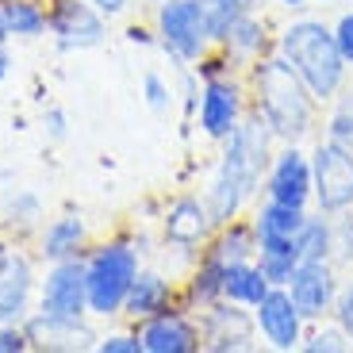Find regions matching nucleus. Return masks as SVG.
Listing matches in <instances>:
<instances>
[{
	"mask_svg": "<svg viewBox=\"0 0 353 353\" xmlns=\"http://www.w3.org/2000/svg\"><path fill=\"white\" fill-rule=\"evenodd\" d=\"M223 154L215 161L212 176H208V188H203V200L212 208L215 223H230L239 219L246 208H254L257 196H261V181L265 169L273 161V150L281 146L276 134L265 127L261 115L246 112L234 134L227 142H219Z\"/></svg>",
	"mask_w": 353,
	"mask_h": 353,
	"instance_id": "1",
	"label": "nucleus"
},
{
	"mask_svg": "<svg viewBox=\"0 0 353 353\" xmlns=\"http://www.w3.org/2000/svg\"><path fill=\"white\" fill-rule=\"evenodd\" d=\"M246 92H250V112L261 115L265 127L276 134V142H307L319 131V104L311 88L296 77L281 54H265L246 65Z\"/></svg>",
	"mask_w": 353,
	"mask_h": 353,
	"instance_id": "2",
	"label": "nucleus"
},
{
	"mask_svg": "<svg viewBox=\"0 0 353 353\" xmlns=\"http://www.w3.org/2000/svg\"><path fill=\"white\" fill-rule=\"evenodd\" d=\"M276 54L296 70V77L311 88V97L327 108L330 100L350 85V65H345L342 50L334 43V31H330L327 19L315 16H296L276 31Z\"/></svg>",
	"mask_w": 353,
	"mask_h": 353,
	"instance_id": "3",
	"label": "nucleus"
},
{
	"mask_svg": "<svg viewBox=\"0 0 353 353\" xmlns=\"http://www.w3.org/2000/svg\"><path fill=\"white\" fill-rule=\"evenodd\" d=\"M142 269V250L134 239H104L88 246L85 254V288H88V315L92 319H119L131 281Z\"/></svg>",
	"mask_w": 353,
	"mask_h": 353,
	"instance_id": "4",
	"label": "nucleus"
},
{
	"mask_svg": "<svg viewBox=\"0 0 353 353\" xmlns=\"http://www.w3.org/2000/svg\"><path fill=\"white\" fill-rule=\"evenodd\" d=\"M154 43L181 70L200 65L215 50L212 19H208L200 0H161V4H154Z\"/></svg>",
	"mask_w": 353,
	"mask_h": 353,
	"instance_id": "5",
	"label": "nucleus"
},
{
	"mask_svg": "<svg viewBox=\"0 0 353 353\" xmlns=\"http://www.w3.org/2000/svg\"><path fill=\"white\" fill-rule=\"evenodd\" d=\"M250 112V92L242 73H223V77H200V97H196V127L208 142H227L234 127Z\"/></svg>",
	"mask_w": 353,
	"mask_h": 353,
	"instance_id": "6",
	"label": "nucleus"
},
{
	"mask_svg": "<svg viewBox=\"0 0 353 353\" xmlns=\"http://www.w3.org/2000/svg\"><path fill=\"white\" fill-rule=\"evenodd\" d=\"M311 208L323 215L353 212V146H342L334 139H319L311 146Z\"/></svg>",
	"mask_w": 353,
	"mask_h": 353,
	"instance_id": "7",
	"label": "nucleus"
},
{
	"mask_svg": "<svg viewBox=\"0 0 353 353\" xmlns=\"http://www.w3.org/2000/svg\"><path fill=\"white\" fill-rule=\"evenodd\" d=\"M311 192H315L311 150H303V142H281L265 169L261 196L276 203H292V208H311Z\"/></svg>",
	"mask_w": 353,
	"mask_h": 353,
	"instance_id": "8",
	"label": "nucleus"
},
{
	"mask_svg": "<svg viewBox=\"0 0 353 353\" xmlns=\"http://www.w3.org/2000/svg\"><path fill=\"white\" fill-rule=\"evenodd\" d=\"M196 319H200V350L208 353H246L257 350V342H261L254 311L230 300H219L212 307L196 311Z\"/></svg>",
	"mask_w": 353,
	"mask_h": 353,
	"instance_id": "9",
	"label": "nucleus"
},
{
	"mask_svg": "<svg viewBox=\"0 0 353 353\" xmlns=\"http://www.w3.org/2000/svg\"><path fill=\"white\" fill-rule=\"evenodd\" d=\"M50 8V39L62 54L73 50H92L108 39V16L100 8H92L88 0H46Z\"/></svg>",
	"mask_w": 353,
	"mask_h": 353,
	"instance_id": "10",
	"label": "nucleus"
},
{
	"mask_svg": "<svg viewBox=\"0 0 353 353\" xmlns=\"http://www.w3.org/2000/svg\"><path fill=\"white\" fill-rule=\"evenodd\" d=\"M215 227H219V223H215L208 200L185 192V196H176L165 208V215H161V242H165V250L203 254V246H208V239L215 234Z\"/></svg>",
	"mask_w": 353,
	"mask_h": 353,
	"instance_id": "11",
	"label": "nucleus"
},
{
	"mask_svg": "<svg viewBox=\"0 0 353 353\" xmlns=\"http://www.w3.org/2000/svg\"><path fill=\"white\" fill-rule=\"evenodd\" d=\"M254 323H257V338L261 345L269 350H300L303 334H307V319L303 311L296 307V300L288 296L284 284H273V288L265 292V300L254 307Z\"/></svg>",
	"mask_w": 353,
	"mask_h": 353,
	"instance_id": "12",
	"label": "nucleus"
},
{
	"mask_svg": "<svg viewBox=\"0 0 353 353\" xmlns=\"http://www.w3.org/2000/svg\"><path fill=\"white\" fill-rule=\"evenodd\" d=\"M39 300L35 261L19 246H0V323H23Z\"/></svg>",
	"mask_w": 353,
	"mask_h": 353,
	"instance_id": "13",
	"label": "nucleus"
},
{
	"mask_svg": "<svg viewBox=\"0 0 353 353\" xmlns=\"http://www.w3.org/2000/svg\"><path fill=\"white\" fill-rule=\"evenodd\" d=\"M39 311L50 315H88V288H85V257L46 261V273L39 276Z\"/></svg>",
	"mask_w": 353,
	"mask_h": 353,
	"instance_id": "14",
	"label": "nucleus"
},
{
	"mask_svg": "<svg viewBox=\"0 0 353 353\" xmlns=\"http://www.w3.org/2000/svg\"><path fill=\"white\" fill-rule=\"evenodd\" d=\"M284 288L296 300V307L303 311V319L319 323V319H330V311H334L338 288H342V269L334 261H300Z\"/></svg>",
	"mask_w": 353,
	"mask_h": 353,
	"instance_id": "15",
	"label": "nucleus"
},
{
	"mask_svg": "<svg viewBox=\"0 0 353 353\" xmlns=\"http://www.w3.org/2000/svg\"><path fill=\"white\" fill-rule=\"evenodd\" d=\"M142 353H196L200 350V319L185 303L134 323Z\"/></svg>",
	"mask_w": 353,
	"mask_h": 353,
	"instance_id": "16",
	"label": "nucleus"
},
{
	"mask_svg": "<svg viewBox=\"0 0 353 353\" xmlns=\"http://www.w3.org/2000/svg\"><path fill=\"white\" fill-rule=\"evenodd\" d=\"M23 330L31 338V350H97V330L88 327V315H50L31 311L23 319Z\"/></svg>",
	"mask_w": 353,
	"mask_h": 353,
	"instance_id": "17",
	"label": "nucleus"
},
{
	"mask_svg": "<svg viewBox=\"0 0 353 353\" xmlns=\"http://www.w3.org/2000/svg\"><path fill=\"white\" fill-rule=\"evenodd\" d=\"M176 303H181V281L173 273H165V269H146L142 265L123 300V319L142 323V319L161 315V311L176 307Z\"/></svg>",
	"mask_w": 353,
	"mask_h": 353,
	"instance_id": "18",
	"label": "nucleus"
},
{
	"mask_svg": "<svg viewBox=\"0 0 353 353\" xmlns=\"http://www.w3.org/2000/svg\"><path fill=\"white\" fill-rule=\"evenodd\" d=\"M92 246V230L77 212H65L58 219L39 227V257L43 261H65V257H85Z\"/></svg>",
	"mask_w": 353,
	"mask_h": 353,
	"instance_id": "19",
	"label": "nucleus"
},
{
	"mask_svg": "<svg viewBox=\"0 0 353 353\" xmlns=\"http://www.w3.org/2000/svg\"><path fill=\"white\" fill-rule=\"evenodd\" d=\"M215 46H219L234 65L246 70L250 62H257V58H265V54H273L276 39L269 35V27H265V19L257 16V12H242V16L227 27V35H223Z\"/></svg>",
	"mask_w": 353,
	"mask_h": 353,
	"instance_id": "20",
	"label": "nucleus"
},
{
	"mask_svg": "<svg viewBox=\"0 0 353 353\" xmlns=\"http://www.w3.org/2000/svg\"><path fill=\"white\" fill-rule=\"evenodd\" d=\"M223 281H227V265L212 254H200L188 269V276L181 281V303L188 311H203L223 300Z\"/></svg>",
	"mask_w": 353,
	"mask_h": 353,
	"instance_id": "21",
	"label": "nucleus"
},
{
	"mask_svg": "<svg viewBox=\"0 0 353 353\" xmlns=\"http://www.w3.org/2000/svg\"><path fill=\"white\" fill-rule=\"evenodd\" d=\"M203 254L219 257L223 265H234V261H254L257 257V230L250 219H230V223H219L215 234L208 239Z\"/></svg>",
	"mask_w": 353,
	"mask_h": 353,
	"instance_id": "22",
	"label": "nucleus"
},
{
	"mask_svg": "<svg viewBox=\"0 0 353 353\" xmlns=\"http://www.w3.org/2000/svg\"><path fill=\"white\" fill-rule=\"evenodd\" d=\"M0 19H4L8 39H23V43L46 39V31H50L46 0H0Z\"/></svg>",
	"mask_w": 353,
	"mask_h": 353,
	"instance_id": "23",
	"label": "nucleus"
},
{
	"mask_svg": "<svg viewBox=\"0 0 353 353\" xmlns=\"http://www.w3.org/2000/svg\"><path fill=\"white\" fill-rule=\"evenodd\" d=\"M254 261L261 265L269 284H288L296 265H300V246H296V239H284V234H257Z\"/></svg>",
	"mask_w": 353,
	"mask_h": 353,
	"instance_id": "24",
	"label": "nucleus"
},
{
	"mask_svg": "<svg viewBox=\"0 0 353 353\" xmlns=\"http://www.w3.org/2000/svg\"><path fill=\"white\" fill-rule=\"evenodd\" d=\"M273 288L269 276L261 273V265L257 261H234L227 265V281H223V300L239 303V307H250L254 311L257 303L265 300V292Z\"/></svg>",
	"mask_w": 353,
	"mask_h": 353,
	"instance_id": "25",
	"label": "nucleus"
},
{
	"mask_svg": "<svg viewBox=\"0 0 353 353\" xmlns=\"http://www.w3.org/2000/svg\"><path fill=\"white\" fill-rule=\"evenodd\" d=\"M300 246V261H334V219L311 208L307 223L296 234Z\"/></svg>",
	"mask_w": 353,
	"mask_h": 353,
	"instance_id": "26",
	"label": "nucleus"
},
{
	"mask_svg": "<svg viewBox=\"0 0 353 353\" xmlns=\"http://www.w3.org/2000/svg\"><path fill=\"white\" fill-rule=\"evenodd\" d=\"M0 219H4V230H39L43 223V203H39L35 192H27V188H8L4 192V203H0Z\"/></svg>",
	"mask_w": 353,
	"mask_h": 353,
	"instance_id": "27",
	"label": "nucleus"
},
{
	"mask_svg": "<svg viewBox=\"0 0 353 353\" xmlns=\"http://www.w3.org/2000/svg\"><path fill=\"white\" fill-rule=\"evenodd\" d=\"M300 350L303 353H345V350H353V342L345 338V330L338 327L334 319H319V323H307V334H303V342H300Z\"/></svg>",
	"mask_w": 353,
	"mask_h": 353,
	"instance_id": "28",
	"label": "nucleus"
},
{
	"mask_svg": "<svg viewBox=\"0 0 353 353\" xmlns=\"http://www.w3.org/2000/svg\"><path fill=\"white\" fill-rule=\"evenodd\" d=\"M327 139L342 142V146H353V88L345 85L334 100L327 104Z\"/></svg>",
	"mask_w": 353,
	"mask_h": 353,
	"instance_id": "29",
	"label": "nucleus"
},
{
	"mask_svg": "<svg viewBox=\"0 0 353 353\" xmlns=\"http://www.w3.org/2000/svg\"><path fill=\"white\" fill-rule=\"evenodd\" d=\"M200 4H203V12H208V19H212V35H215V43H219V39L227 35V27L234 23L242 12H257V8H265L269 0H200Z\"/></svg>",
	"mask_w": 353,
	"mask_h": 353,
	"instance_id": "30",
	"label": "nucleus"
},
{
	"mask_svg": "<svg viewBox=\"0 0 353 353\" xmlns=\"http://www.w3.org/2000/svg\"><path fill=\"white\" fill-rule=\"evenodd\" d=\"M173 85H169L165 77H161V73H142V100H146V108H150V112H158V115H165L169 108H173Z\"/></svg>",
	"mask_w": 353,
	"mask_h": 353,
	"instance_id": "31",
	"label": "nucleus"
},
{
	"mask_svg": "<svg viewBox=\"0 0 353 353\" xmlns=\"http://www.w3.org/2000/svg\"><path fill=\"white\" fill-rule=\"evenodd\" d=\"M334 265L353 273V212L334 215Z\"/></svg>",
	"mask_w": 353,
	"mask_h": 353,
	"instance_id": "32",
	"label": "nucleus"
},
{
	"mask_svg": "<svg viewBox=\"0 0 353 353\" xmlns=\"http://www.w3.org/2000/svg\"><path fill=\"white\" fill-rule=\"evenodd\" d=\"M338 327L345 330V338L353 342V273L342 276V288H338V300H334V311H330Z\"/></svg>",
	"mask_w": 353,
	"mask_h": 353,
	"instance_id": "33",
	"label": "nucleus"
},
{
	"mask_svg": "<svg viewBox=\"0 0 353 353\" xmlns=\"http://www.w3.org/2000/svg\"><path fill=\"white\" fill-rule=\"evenodd\" d=\"M100 353H142L139 330H108V334L97 338Z\"/></svg>",
	"mask_w": 353,
	"mask_h": 353,
	"instance_id": "34",
	"label": "nucleus"
},
{
	"mask_svg": "<svg viewBox=\"0 0 353 353\" xmlns=\"http://www.w3.org/2000/svg\"><path fill=\"white\" fill-rule=\"evenodd\" d=\"M330 31H334V43H338V50H342L345 65L353 70V8L338 12V19L330 23Z\"/></svg>",
	"mask_w": 353,
	"mask_h": 353,
	"instance_id": "35",
	"label": "nucleus"
},
{
	"mask_svg": "<svg viewBox=\"0 0 353 353\" xmlns=\"http://www.w3.org/2000/svg\"><path fill=\"white\" fill-rule=\"evenodd\" d=\"M31 338H27L23 323H0V353H27Z\"/></svg>",
	"mask_w": 353,
	"mask_h": 353,
	"instance_id": "36",
	"label": "nucleus"
},
{
	"mask_svg": "<svg viewBox=\"0 0 353 353\" xmlns=\"http://www.w3.org/2000/svg\"><path fill=\"white\" fill-rule=\"evenodd\" d=\"M43 123H46V134H50V139H65V112L62 108H50Z\"/></svg>",
	"mask_w": 353,
	"mask_h": 353,
	"instance_id": "37",
	"label": "nucleus"
},
{
	"mask_svg": "<svg viewBox=\"0 0 353 353\" xmlns=\"http://www.w3.org/2000/svg\"><path fill=\"white\" fill-rule=\"evenodd\" d=\"M88 4H92V8H100L108 19H115V16H123V12L131 8L134 0H88Z\"/></svg>",
	"mask_w": 353,
	"mask_h": 353,
	"instance_id": "38",
	"label": "nucleus"
},
{
	"mask_svg": "<svg viewBox=\"0 0 353 353\" xmlns=\"http://www.w3.org/2000/svg\"><path fill=\"white\" fill-rule=\"evenodd\" d=\"M269 4H273V8H284V12H292V16H296V12H303L307 4H315V0H269Z\"/></svg>",
	"mask_w": 353,
	"mask_h": 353,
	"instance_id": "39",
	"label": "nucleus"
},
{
	"mask_svg": "<svg viewBox=\"0 0 353 353\" xmlns=\"http://www.w3.org/2000/svg\"><path fill=\"white\" fill-rule=\"evenodd\" d=\"M8 73H12V58H8V46L0 43V81L8 77Z\"/></svg>",
	"mask_w": 353,
	"mask_h": 353,
	"instance_id": "40",
	"label": "nucleus"
},
{
	"mask_svg": "<svg viewBox=\"0 0 353 353\" xmlns=\"http://www.w3.org/2000/svg\"><path fill=\"white\" fill-rule=\"evenodd\" d=\"M0 43H8V31H4V19H0Z\"/></svg>",
	"mask_w": 353,
	"mask_h": 353,
	"instance_id": "41",
	"label": "nucleus"
},
{
	"mask_svg": "<svg viewBox=\"0 0 353 353\" xmlns=\"http://www.w3.org/2000/svg\"><path fill=\"white\" fill-rule=\"evenodd\" d=\"M315 4H338V0H315Z\"/></svg>",
	"mask_w": 353,
	"mask_h": 353,
	"instance_id": "42",
	"label": "nucleus"
},
{
	"mask_svg": "<svg viewBox=\"0 0 353 353\" xmlns=\"http://www.w3.org/2000/svg\"><path fill=\"white\" fill-rule=\"evenodd\" d=\"M146 4H161V0H146Z\"/></svg>",
	"mask_w": 353,
	"mask_h": 353,
	"instance_id": "43",
	"label": "nucleus"
}]
</instances>
